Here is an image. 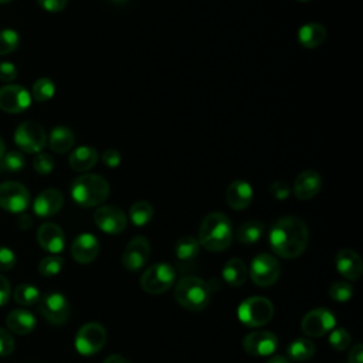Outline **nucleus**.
<instances>
[{
    "label": "nucleus",
    "mask_w": 363,
    "mask_h": 363,
    "mask_svg": "<svg viewBox=\"0 0 363 363\" xmlns=\"http://www.w3.org/2000/svg\"><path fill=\"white\" fill-rule=\"evenodd\" d=\"M269 245L282 258L299 257L308 245L309 230L306 223L295 216H285L274 221L269 228Z\"/></svg>",
    "instance_id": "obj_1"
},
{
    "label": "nucleus",
    "mask_w": 363,
    "mask_h": 363,
    "mask_svg": "<svg viewBox=\"0 0 363 363\" xmlns=\"http://www.w3.org/2000/svg\"><path fill=\"white\" fill-rule=\"evenodd\" d=\"M197 240L200 245L208 251H224L233 241V225L230 218L218 211L207 214L200 224Z\"/></svg>",
    "instance_id": "obj_2"
},
{
    "label": "nucleus",
    "mask_w": 363,
    "mask_h": 363,
    "mask_svg": "<svg viewBox=\"0 0 363 363\" xmlns=\"http://www.w3.org/2000/svg\"><path fill=\"white\" fill-rule=\"evenodd\" d=\"M109 183L99 174L85 173L71 183V197L82 207L101 206L109 197Z\"/></svg>",
    "instance_id": "obj_3"
},
{
    "label": "nucleus",
    "mask_w": 363,
    "mask_h": 363,
    "mask_svg": "<svg viewBox=\"0 0 363 363\" xmlns=\"http://www.w3.org/2000/svg\"><path fill=\"white\" fill-rule=\"evenodd\" d=\"M210 294L208 284L194 275L183 277L174 288L177 303L191 312L203 311L210 302Z\"/></svg>",
    "instance_id": "obj_4"
},
{
    "label": "nucleus",
    "mask_w": 363,
    "mask_h": 363,
    "mask_svg": "<svg viewBox=\"0 0 363 363\" xmlns=\"http://www.w3.org/2000/svg\"><path fill=\"white\" fill-rule=\"evenodd\" d=\"M237 315L245 326H264L274 316V305L264 296H250L240 303Z\"/></svg>",
    "instance_id": "obj_5"
},
{
    "label": "nucleus",
    "mask_w": 363,
    "mask_h": 363,
    "mask_svg": "<svg viewBox=\"0 0 363 363\" xmlns=\"http://www.w3.org/2000/svg\"><path fill=\"white\" fill-rule=\"evenodd\" d=\"M176 272L170 264L157 262L150 265L140 277V286L150 295L166 292L174 282Z\"/></svg>",
    "instance_id": "obj_6"
},
{
    "label": "nucleus",
    "mask_w": 363,
    "mask_h": 363,
    "mask_svg": "<svg viewBox=\"0 0 363 363\" xmlns=\"http://www.w3.org/2000/svg\"><path fill=\"white\" fill-rule=\"evenodd\" d=\"M14 142L26 153H38L47 143V135L38 122L27 121L17 126Z\"/></svg>",
    "instance_id": "obj_7"
},
{
    "label": "nucleus",
    "mask_w": 363,
    "mask_h": 363,
    "mask_svg": "<svg viewBox=\"0 0 363 363\" xmlns=\"http://www.w3.org/2000/svg\"><path fill=\"white\" fill-rule=\"evenodd\" d=\"M281 274L279 261L271 254L257 255L250 267V277L252 282L258 286H271L274 285Z\"/></svg>",
    "instance_id": "obj_8"
},
{
    "label": "nucleus",
    "mask_w": 363,
    "mask_h": 363,
    "mask_svg": "<svg viewBox=\"0 0 363 363\" xmlns=\"http://www.w3.org/2000/svg\"><path fill=\"white\" fill-rule=\"evenodd\" d=\"M106 340V330L96 322L85 323L75 336V349L84 356L98 353Z\"/></svg>",
    "instance_id": "obj_9"
},
{
    "label": "nucleus",
    "mask_w": 363,
    "mask_h": 363,
    "mask_svg": "<svg viewBox=\"0 0 363 363\" xmlns=\"http://www.w3.org/2000/svg\"><path fill=\"white\" fill-rule=\"evenodd\" d=\"M38 311L51 325H62L69 318V303L60 292H50L40 298Z\"/></svg>",
    "instance_id": "obj_10"
},
{
    "label": "nucleus",
    "mask_w": 363,
    "mask_h": 363,
    "mask_svg": "<svg viewBox=\"0 0 363 363\" xmlns=\"http://www.w3.org/2000/svg\"><path fill=\"white\" fill-rule=\"evenodd\" d=\"M30 203V193L21 183L4 182L0 184V207L10 213H21Z\"/></svg>",
    "instance_id": "obj_11"
},
{
    "label": "nucleus",
    "mask_w": 363,
    "mask_h": 363,
    "mask_svg": "<svg viewBox=\"0 0 363 363\" xmlns=\"http://www.w3.org/2000/svg\"><path fill=\"white\" fill-rule=\"evenodd\" d=\"M96 227L106 234H121L128 224L126 216L118 206H101L94 213Z\"/></svg>",
    "instance_id": "obj_12"
},
{
    "label": "nucleus",
    "mask_w": 363,
    "mask_h": 363,
    "mask_svg": "<svg viewBox=\"0 0 363 363\" xmlns=\"http://www.w3.org/2000/svg\"><path fill=\"white\" fill-rule=\"evenodd\" d=\"M335 316L330 311L325 309V308H318L313 309L311 312H308L302 322H301V328L302 332L311 337H319L323 336L325 333L330 332L335 328Z\"/></svg>",
    "instance_id": "obj_13"
},
{
    "label": "nucleus",
    "mask_w": 363,
    "mask_h": 363,
    "mask_svg": "<svg viewBox=\"0 0 363 363\" xmlns=\"http://www.w3.org/2000/svg\"><path fill=\"white\" fill-rule=\"evenodd\" d=\"M150 255V242L146 237L143 235H136L133 237L123 254H122V264L128 271H139L149 259Z\"/></svg>",
    "instance_id": "obj_14"
},
{
    "label": "nucleus",
    "mask_w": 363,
    "mask_h": 363,
    "mask_svg": "<svg viewBox=\"0 0 363 363\" xmlns=\"http://www.w3.org/2000/svg\"><path fill=\"white\" fill-rule=\"evenodd\" d=\"M242 347L252 356H269L278 347V337L269 330H255L244 337Z\"/></svg>",
    "instance_id": "obj_15"
},
{
    "label": "nucleus",
    "mask_w": 363,
    "mask_h": 363,
    "mask_svg": "<svg viewBox=\"0 0 363 363\" xmlns=\"http://www.w3.org/2000/svg\"><path fill=\"white\" fill-rule=\"evenodd\" d=\"M31 104L28 91L21 85H6L0 88V109L9 113H20Z\"/></svg>",
    "instance_id": "obj_16"
},
{
    "label": "nucleus",
    "mask_w": 363,
    "mask_h": 363,
    "mask_svg": "<svg viewBox=\"0 0 363 363\" xmlns=\"http://www.w3.org/2000/svg\"><path fill=\"white\" fill-rule=\"evenodd\" d=\"M99 254V241L94 234L82 233L75 237L71 245V255L79 264L92 262Z\"/></svg>",
    "instance_id": "obj_17"
},
{
    "label": "nucleus",
    "mask_w": 363,
    "mask_h": 363,
    "mask_svg": "<svg viewBox=\"0 0 363 363\" xmlns=\"http://www.w3.org/2000/svg\"><path fill=\"white\" fill-rule=\"evenodd\" d=\"M37 241L43 250L51 254H58L64 250L65 235L57 224L44 223L37 231Z\"/></svg>",
    "instance_id": "obj_18"
},
{
    "label": "nucleus",
    "mask_w": 363,
    "mask_h": 363,
    "mask_svg": "<svg viewBox=\"0 0 363 363\" xmlns=\"http://www.w3.org/2000/svg\"><path fill=\"white\" fill-rule=\"evenodd\" d=\"M322 187L320 174L315 170H303L299 173L294 183V194L299 200H311Z\"/></svg>",
    "instance_id": "obj_19"
},
{
    "label": "nucleus",
    "mask_w": 363,
    "mask_h": 363,
    "mask_svg": "<svg viewBox=\"0 0 363 363\" xmlns=\"http://www.w3.org/2000/svg\"><path fill=\"white\" fill-rule=\"evenodd\" d=\"M64 204V196L57 189L43 190L34 200L33 208L38 217H50L61 210Z\"/></svg>",
    "instance_id": "obj_20"
},
{
    "label": "nucleus",
    "mask_w": 363,
    "mask_h": 363,
    "mask_svg": "<svg viewBox=\"0 0 363 363\" xmlns=\"http://www.w3.org/2000/svg\"><path fill=\"white\" fill-rule=\"evenodd\" d=\"M336 269L346 279L356 281L362 277L363 264L359 254L350 248H343L336 255Z\"/></svg>",
    "instance_id": "obj_21"
},
{
    "label": "nucleus",
    "mask_w": 363,
    "mask_h": 363,
    "mask_svg": "<svg viewBox=\"0 0 363 363\" xmlns=\"http://www.w3.org/2000/svg\"><path fill=\"white\" fill-rule=\"evenodd\" d=\"M252 187L245 180H234L225 190V201L233 210H244L252 201Z\"/></svg>",
    "instance_id": "obj_22"
},
{
    "label": "nucleus",
    "mask_w": 363,
    "mask_h": 363,
    "mask_svg": "<svg viewBox=\"0 0 363 363\" xmlns=\"http://www.w3.org/2000/svg\"><path fill=\"white\" fill-rule=\"evenodd\" d=\"M35 318L31 312L26 309H14L6 318V325L9 330L17 335H27L35 328Z\"/></svg>",
    "instance_id": "obj_23"
},
{
    "label": "nucleus",
    "mask_w": 363,
    "mask_h": 363,
    "mask_svg": "<svg viewBox=\"0 0 363 363\" xmlns=\"http://www.w3.org/2000/svg\"><path fill=\"white\" fill-rule=\"evenodd\" d=\"M326 37H328V30L320 23L303 24L298 31V40L306 48H316L322 45Z\"/></svg>",
    "instance_id": "obj_24"
},
{
    "label": "nucleus",
    "mask_w": 363,
    "mask_h": 363,
    "mask_svg": "<svg viewBox=\"0 0 363 363\" xmlns=\"http://www.w3.org/2000/svg\"><path fill=\"white\" fill-rule=\"evenodd\" d=\"M69 166L75 172H86L98 162V152L91 146H79L69 155Z\"/></svg>",
    "instance_id": "obj_25"
},
{
    "label": "nucleus",
    "mask_w": 363,
    "mask_h": 363,
    "mask_svg": "<svg viewBox=\"0 0 363 363\" xmlns=\"http://www.w3.org/2000/svg\"><path fill=\"white\" fill-rule=\"evenodd\" d=\"M223 278L231 286H241L248 278V268L241 258H231L223 267Z\"/></svg>",
    "instance_id": "obj_26"
},
{
    "label": "nucleus",
    "mask_w": 363,
    "mask_h": 363,
    "mask_svg": "<svg viewBox=\"0 0 363 363\" xmlns=\"http://www.w3.org/2000/svg\"><path fill=\"white\" fill-rule=\"evenodd\" d=\"M200 242L191 235H184L177 240L174 245V254L180 264H190L200 252Z\"/></svg>",
    "instance_id": "obj_27"
},
{
    "label": "nucleus",
    "mask_w": 363,
    "mask_h": 363,
    "mask_svg": "<svg viewBox=\"0 0 363 363\" xmlns=\"http://www.w3.org/2000/svg\"><path fill=\"white\" fill-rule=\"evenodd\" d=\"M50 147L55 153H67L75 143V135L69 128L57 126L50 133Z\"/></svg>",
    "instance_id": "obj_28"
},
{
    "label": "nucleus",
    "mask_w": 363,
    "mask_h": 363,
    "mask_svg": "<svg viewBox=\"0 0 363 363\" xmlns=\"http://www.w3.org/2000/svg\"><path fill=\"white\" fill-rule=\"evenodd\" d=\"M264 233V224L258 220L244 221L237 230V240L241 244H254L257 242Z\"/></svg>",
    "instance_id": "obj_29"
},
{
    "label": "nucleus",
    "mask_w": 363,
    "mask_h": 363,
    "mask_svg": "<svg viewBox=\"0 0 363 363\" xmlns=\"http://www.w3.org/2000/svg\"><path fill=\"white\" fill-rule=\"evenodd\" d=\"M315 354V345L309 339H295L288 346V356L295 362H305L309 360Z\"/></svg>",
    "instance_id": "obj_30"
},
{
    "label": "nucleus",
    "mask_w": 363,
    "mask_h": 363,
    "mask_svg": "<svg viewBox=\"0 0 363 363\" xmlns=\"http://www.w3.org/2000/svg\"><path fill=\"white\" fill-rule=\"evenodd\" d=\"M13 298L21 306H33L38 303L41 294L38 288L31 284H20L16 286L13 292Z\"/></svg>",
    "instance_id": "obj_31"
},
{
    "label": "nucleus",
    "mask_w": 363,
    "mask_h": 363,
    "mask_svg": "<svg viewBox=\"0 0 363 363\" xmlns=\"http://www.w3.org/2000/svg\"><path fill=\"white\" fill-rule=\"evenodd\" d=\"M129 217L135 225H138V227L146 225L153 217V207L149 201L139 200L130 206Z\"/></svg>",
    "instance_id": "obj_32"
},
{
    "label": "nucleus",
    "mask_w": 363,
    "mask_h": 363,
    "mask_svg": "<svg viewBox=\"0 0 363 363\" xmlns=\"http://www.w3.org/2000/svg\"><path fill=\"white\" fill-rule=\"evenodd\" d=\"M26 164V159L23 153L11 150L4 153L0 157V172L1 173H16L20 172Z\"/></svg>",
    "instance_id": "obj_33"
},
{
    "label": "nucleus",
    "mask_w": 363,
    "mask_h": 363,
    "mask_svg": "<svg viewBox=\"0 0 363 363\" xmlns=\"http://www.w3.org/2000/svg\"><path fill=\"white\" fill-rule=\"evenodd\" d=\"M31 94H33V98L37 101V102H44V101H48L54 96L55 94V85L51 79L48 78H40L34 82L33 85V89H31Z\"/></svg>",
    "instance_id": "obj_34"
},
{
    "label": "nucleus",
    "mask_w": 363,
    "mask_h": 363,
    "mask_svg": "<svg viewBox=\"0 0 363 363\" xmlns=\"http://www.w3.org/2000/svg\"><path fill=\"white\" fill-rule=\"evenodd\" d=\"M62 265H64V259L61 257L50 255V257H45L40 261L38 271L44 277H54L61 271Z\"/></svg>",
    "instance_id": "obj_35"
},
{
    "label": "nucleus",
    "mask_w": 363,
    "mask_h": 363,
    "mask_svg": "<svg viewBox=\"0 0 363 363\" xmlns=\"http://www.w3.org/2000/svg\"><path fill=\"white\" fill-rule=\"evenodd\" d=\"M18 47V34L11 28L0 31V55L10 54Z\"/></svg>",
    "instance_id": "obj_36"
},
{
    "label": "nucleus",
    "mask_w": 363,
    "mask_h": 363,
    "mask_svg": "<svg viewBox=\"0 0 363 363\" xmlns=\"http://www.w3.org/2000/svg\"><path fill=\"white\" fill-rule=\"evenodd\" d=\"M329 343L335 350H346L350 345V335L345 328H336L330 330Z\"/></svg>",
    "instance_id": "obj_37"
},
{
    "label": "nucleus",
    "mask_w": 363,
    "mask_h": 363,
    "mask_svg": "<svg viewBox=\"0 0 363 363\" xmlns=\"http://www.w3.org/2000/svg\"><path fill=\"white\" fill-rule=\"evenodd\" d=\"M353 295V286L347 282H335L329 288V296L337 302H345Z\"/></svg>",
    "instance_id": "obj_38"
},
{
    "label": "nucleus",
    "mask_w": 363,
    "mask_h": 363,
    "mask_svg": "<svg viewBox=\"0 0 363 363\" xmlns=\"http://www.w3.org/2000/svg\"><path fill=\"white\" fill-rule=\"evenodd\" d=\"M33 167H34V170H35L37 173H40V174H48V173L54 169V159H52L51 155H48V153L38 152V153L34 156Z\"/></svg>",
    "instance_id": "obj_39"
},
{
    "label": "nucleus",
    "mask_w": 363,
    "mask_h": 363,
    "mask_svg": "<svg viewBox=\"0 0 363 363\" xmlns=\"http://www.w3.org/2000/svg\"><path fill=\"white\" fill-rule=\"evenodd\" d=\"M14 339L11 333L3 328H0V357L10 356L14 350Z\"/></svg>",
    "instance_id": "obj_40"
},
{
    "label": "nucleus",
    "mask_w": 363,
    "mask_h": 363,
    "mask_svg": "<svg viewBox=\"0 0 363 363\" xmlns=\"http://www.w3.org/2000/svg\"><path fill=\"white\" fill-rule=\"evenodd\" d=\"M269 191L271 194L277 199V200H285L289 197L291 194V187L286 182L282 180H277L269 186Z\"/></svg>",
    "instance_id": "obj_41"
},
{
    "label": "nucleus",
    "mask_w": 363,
    "mask_h": 363,
    "mask_svg": "<svg viewBox=\"0 0 363 363\" xmlns=\"http://www.w3.org/2000/svg\"><path fill=\"white\" fill-rule=\"evenodd\" d=\"M16 264V254L7 248V247H0V271H9L14 267Z\"/></svg>",
    "instance_id": "obj_42"
},
{
    "label": "nucleus",
    "mask_w": 363,
    "mask_h": 363,
    "mask_svg": "<svg viewBox=\"0 0 363 363\" xmlns=\"http://www.w3.org/2000/svg\"><path fill=\"white\" fill-rule=\"evenodd\" d=\"M17 77V68L11 62H0V81L10 82L16 79Z\"/></svg>",
    "instance_id": "obj_43"
},
{
    "label": "nucleus",
    "mask_w": 363,
    "mask_h": 363,
    "mask_svg": "<svg viewBox=\"0 0 363 363\" xmlns=\"http://www.w3.org/2000/svg\"><path fill=\"white\" fill-rule=\"evenodd\" d=\"M37 3L47 11L58 13L65 9L68 0H37Z\"/></svg>",
    "instance_id": "obj_44"
},
{
    "label": "nucleus",
    "mask_w": 363,
    "mask_h": 363,
    "mask_svg": "<svg viewBox=\"0 0 363 363\" xmlns=\"http://www.w3.org/2000/svg\"><path fill=\"white\" fill-rule=\"evenodd\" d=\"M102 162L108 167H118L121 163V153L116 149H106L102 153Z\"/></svg>",
    "instance_id": "obj_45"
},
{
    "label": "nucleus",
    "mask_w": 363,
    "mask_h": 363,
    "mask_svg": "<svg viewBox=\"0 0 363 363\" xmlns=\"http://www.w3.org/2000/svg\"><path fill=\"white\" fill-rule=\"evenodd\" d=\"M10 282L6 277L0 275V306L6 305L9 302V298H10Z\"/></svg>",
    "instance_id": "obj_46"
},
{
    "label": "nucleus",
    "mask_w": 363,
    "mask_h": 363,
    "mask_svg": "<svg viewBox=\"0 0 363 363\" xmlns=\"http://www.w3.org/2000/svg\"><path fill=\"white\" fill-rule=\"evenodd\" d=\"M349 363H363V346L360 343L354 345L347 356Z\"/></svg>",
    "instance_id": "obj_47"
},
{
    "label": "nucleus",
    "mask_w": 363,
    "mask_h": 363,
    "mask_svg": "<svg viewBox=\"0 0 363 363\" xmlns=\"http://www.w3.org/2000/svg\"><path fill=\"white\" fill-rule=\"evenodd\" d=\"M17 225H18L20 228H23V230L28 228V227L31 225V217L27 216V214H21V216L18 217V220H17Z\"/></svg>",
    "instance_id": "obj_48"
},
{
    "label": "nucleus",
    "mask_w": 363,
    "mask_h": 363,
    "mask_svg": "<svg viewBox=\"0 0 363 363\" xmlns=\"http://www.w3.org/2000/svg\"><path fill=\"white\" fill-rule=\"evenodd\" d=\"M104 363H130L126 357L121 356V354H111L105 359Z\"/></svg>",
    "instance_id": "obj_49"
},
{
    "label": "nucleus",
    "mask_w": 363,
    "mask_h": 363,
    "mask_svg": "<svg viewBox=\"0 0 363 363\" xmlns=\"http://www.w3.org/2000/svg\"><path fill=\"white\" fill-rule=\"evenodd\" d=\"M267 363H289V362L285 357H282V356H274Z\"/></svg>",
    "instance_id": "obj_50"
},
{
    "label": "nucleus",
    "mask_w": 363,
    "mask_h": 363,
    "mask_svg": "<svg viewBox=\"0 0 363 363\" xmlns=\"http://www.w3.org/2000/svg\"><path fill=\"white\" fill-rule=\"evenodd\" d=\"M109 1L113 4H118V6H123L128 3V0H109Z\"/></svg>",
    "instance_id": "obj_51"
},
{
    "label": "nucleus",
    "mask_w": 363,
    "mask_h": 363,
    "mask_svg": "<svg viewBox=\"0 0 363 363\" xmlns=\"http://www.w3.org/2000/svg\"><path fill=\"white\" fill-rule=\"evenodd\" d=\"M4 155V143H3V139L0 138V157Z\"/></svg>",
    "instance_id": "obj_52"
},
{
    "label": "nucleus",
    "mask_w": 363,
    "mask_h": 363,
    "mask_svg": "<svg viewBox=\"0 0 363 363\" xmlns=\"http://www.w3.org/2000/svg\"><path fill=\"white\" fill-rule=\"evenodd\" d=\"M9 1H11V0H0V3H9Z\"/></svg>",
    "instance_id": "obj_53"
},
{
    "label": "nucleus",
    "mask_w": 363,
    "mask_h": 363,
    "mask_svg": "<svg viewBox=\"0 0 363 363\" xmlns=\"http://www.w3.org/2000/svg\"><path fill=\"white\" fill-rule=\"evenodd\" d=\"M301 1H306V0H301Z\"/></svg>",
    "instance_id": "obj_54"
}]
</instances>
